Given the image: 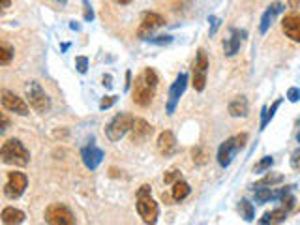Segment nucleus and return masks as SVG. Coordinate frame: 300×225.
<instances>
[{
  "label": "nucleus",
  "instance_id": "9",
  "mask_svg": "<svg viewBox=\"0 0 300 225\" xmlns=\"http://www.w3.org/2000/svg\"><path fill=\"white\" fill-rule=\"evenodd\" d=\"M188 86V73H180L177 81L171 84V88H169V99H167V115H173L175 109H177V103H179L180 96L184 94Z\"/></svg>",
  "mask_w": 300,
  "mask_h": 225
},
{
  "label": "nucleus",
  "instance_id": "21",
  "mask_svg": "<svg viewBox=\"0 0 300 225\" xmlns=\"http://www.w3.org/2000/svg\"><path fill=\"white\" fill-rule=\"evenodd\" d=\"M190 191H192L190 184L184 182L182 178H180L179 182L173 184V199H175V201H182V199H186V197L190 195Z\"/></svg>",
  "mask_w": 300,
  "mask_h": 225
},
{
  "label": "nucleus",
  "instance_id": "13",
  "mask_svg": "<svg viewBox=\"0 0 300 225\" xmlns=\"http://www.w3.org/2000/svg\"><path fill=\"white\" fill-rule=\"evenodd\" d=\"M81 158H83V163L86 165V169L94 171L101 163V160H103V152L98 147L88 145V147H85L81 150Z\"/></svg>",
  "mask_w": 300,
  "mask_h": 225
},
{
  "label": "nucleus",
  "instance_id": "2",
  "mask_svg": "<svg viewBox=\"0 0 300 225\" xmlns=\"http://www.w3.org/2000/svg\"><path fill=\"white\" fill-rule=\"evenodd\" d=\"M137 212L143 218L144 223H156L158 219V204L150 197V186L143 184L137 191Z\"/></svg>",
  "mask_w": 300,
  "mask_h": 225
},
{
  "label": "nucleus",
  "instance_id": "25",
  "mask_svg": "<svg viewBox=\"0 0 300 225\" xmlns=\"http://www.w3.org/2000/svg\"><path fill=\"white\" fill-rule=\"evenodd\" d=\"M192 156H193V162L197 165H205L208 162V152L203 147H195L192 148Z\"/></svg>",
  "mask_w": 300,
  "mask_h": 225
},
{
  "label": "nucleus",
  "instance_id": "36",
  "mask_svg": "<svg viewBox=\"0 0 300 225\" xmlns=\"http://www.w3.org/2000/svg\"><path fill=\"white\" fill-rule=\"evenodd\" d=\"M287 99H289V101H298L300 99V90L298 88H289V90H287Z\"/></svg>",
  "mask_w": 300,
  "mask_h": 225
},
{
  "label": "nucleus",
  "instance_id": "10",
  "mask_svg": "<svg viewBox=\"0 0 300 225\" xmlns=\"http://www.w3.org/2000/svg\"><path fill=\"white\" fill-rule=\"evenodd\" d=\"M0 96H2V105H4V109L17 113V115H21V117H27V115H29V105L23 101V98L15 96L14 92L4 88V90L0 92Z\"/></svg>",
  "mask_w": 300,
  "mask_h": 225
},
{
  "label": "nucleus",
  "instance_id": "37",
  "mask_svg": "<svg viewBox=\"0 0 300 225\" xmlns=\"http://www.w3.org/2000/svg\"><path fill=\"white\" fill-rule=\"evenodd\" d=\"M281 201H283V208H287V210H291L294 206V197H291L289 193L285 197H281Z\"/></svg>",
  "mask_w": 300,
  "mask_h": 225
},
{
  "label": "nucleus",
  "instance_id": "35",
  "mask_svg": "<svg viewBox=\"0 0 300 225\" xmlns=\"http://www.w3.org/2000/svg\"><path fill=\"white\" fill-rule=\"evenodd\" d=\"M291 167L300 171V148L298 150H294L293 156H291Z\"/></svg>",
  "mask_w": 300,
  "mask_h": 225
},
{
  "label": "nucleus",
  "instance_id": "26",
  "mask_svg": "<svg viewBox=\"0 0 300 225\" xmlns=\"http://www.w3.org/2000/svg\"><path fill=\"white\" fill-rule=\"evenodd\" d=\"M12 58H14V49H12L8 43H2V45H0V64H2V66H8V64L12 62Z\"/></svg>",
  "mask_w": 300,
  "mask_h": 225
},
{
  "label": "nucleus",
  "instance_id": "41",
  "mask_svg": "<svg viewBox=\"0 0 300 225\" xmlns=\"http://www.w3.org/2000/svg\"><path fill=\"white\" fill-rule=\"evenodd\" d=\"M289 8H298L300 6V0H287Z\"/></svg>",
  "mask_w": 300,
  "mask_h": 225
},
{
  "label": "nucleus",
  "instance_id": "46",
  "mask_svg": "<svg viewBox=\"0 0 300 225\" xmlns=\"http://www.w3.org/2000/svg\"><path fill=\"white\" fill-rule=\"evenodd\" d=\"M57 2H60V4H66V0H57Z\"/></svg>",
  "mask_w": 300,
  "mask_h": 225
},
{
  "label": "nucleus",
  "instance_id": "32",
  "mask_svg": "<svg viewBox=\"0 0 300 225\" xmlns=\"http://www.w3.org/2000/svg\"><path fill=\"white\" fill-rule=\"evenodd\" d=\"M116 96H105V98L100 101V109L101 111H105V109H109V107H113L114 103H116Z\"/></svg>",
  "mask_w": 300,
  "mask_h": 225
},
{
  "label": "nucleus",
  "instance_id": "7",
  "mask_svg": "<svg viewBox=\"0 0 300 225\" xmlns=\"http://www.w3.org/2000/svg\"><path fill=\"white\" fill-rule=\"evenodd\" d=\"M45 221L53 225H73L75 218L70 212V208L64 206V204H51L45 210Z\"/></svg>",
  "mask_w": 300,
  "mask_h": 225
},
{
  "label": "nucleus",
  "instance_id": "5",
  "mask_svg": "<svg viewBox=\"0 0 300 225\" xmlns=\"http://www.w3.org/2000/svg\"><path fill=\"white\" fill-rule=\"evenodd\" d=\"M154 92L156 86L150 84L144 77V73H141L139 77H135V84H133V101L141 107H148L154 99Z\"/></svg>",
  "mask_w": 300,
  "mask_h": 225
},
{
  "label": "nucleus",
  "instance_id": "40",
  "mask_svg": "<svg viewBox=\"0 0 300 225\" xmlns=\"http://www.w3.org/2000/svg\"><path fill=\"white\" fill-rule=\"evenodd\" d=\"M259 223H270V214H268V212H266V214H264V216H263V218H261V219H259Z\"/></svg>",
  "mask_w": 300,
  "mask_h": 225
},
{
  "label": "nucleus",
  "instance_id": "28",
  "mask_svg": "<svg viewBox=\"0 0 300 225\" xmlns=\"http://www.w3.org/2000/svg\"><path fill=\"white\" fill-rule=\"evenodd\" d=\"M180 178H182V173H180L179 169H171V171H167V173L164 175V182L175 184V182H179Z\"/></svg>",
  "mask_w": 300,
  "mask_h": 225
},
{
  "label": "nucleus",
  "instance_id": "33",
  "mask_svg": "<svg viewBox=\"0 0 300 225\" xmlns=\"http://www.w3.org/2000/svg\"><path fill=\"white\" fill-rule=\"evenodd\" d=\"M208 23H210V36H214L216 30H218L220 25H222V19H218V17H214V15H210V17H208Z\"/></svg>",
  "mask_w": 300,
  "mask_h": 225
},
{
  "label": "nucleus",
  "instance_id": "34",
  "mask_svg": "<svg viewBox=\"0 0 300 225\" xmlns=\"http://www.w3.org/2000/svg\"><path fill=\"white\" fill-rule=\"evenodd\" d=\"M83 8H85V21H92L94 19V12H92V8H90V4H88V0H83Z\"/></svg>",
  "mask_w": 300,
  "mask_h": 225
},
{
  "label": "nucleus",
  "instance_id": "29",
  "mask_svg": "<svg viewBox=\"0 0 300 225\" xmlns=\"http://www.w3.org/2000/svg\"><path fill=\"white\" fill-rule=\"evenodd\" d=\"M272 163H274V160H272L270 156H266V158H263L259 163H255L253 173H263V171H268V169L272 167Z\"/></svg>",
  "mask_w": 300,
  "mask_h": 225
},
{
  "label": "nucleus",
  "instance_id": "31",
  "mask_svg": "<svg viewBox=\"0 0 300 225\" xmlns=\"http://www.w3.org/2000/svg\"><path fill=\"white\" fill-rule=\"evenodd\" d=\"M150 43H154V45H169L173 42L171 36H156V38H148Z\"/></svg>",
  "mask_w": 300,
  "mask_h": 225
},
{
  "label": "nucleus",
  "instance_id": "38",
  "mask_svg": "<svg viewBox=\"0 0 300 225\" xmlns=\"http://www.w3.org/2000/svg\"><path fill=\"white\" fill-rule=\"evenodd\" d=\"M235 139H236V147H238V150H240V148L246 147V141H248V134H240V135H236Z\"/></svg>",
  "mask_w": 300,
  "mask_h": 225
},
{
  "label": "nucleus",
  "instance_id": "30",
  "mask_svg": "<svg viewBox=\"0 0 300 225\" xmlns=\"http://www.w3.org/2000/svg\"><path fill=\"white\" fill-rule=\"evenodd\" d=\"M75 68H77L79 73H86V70H88V58L86 56H77L75 58Z\"/></svg>",
  "mask_w": 300,
  "mask_h": 225
},
{
  "label": "nucleus",
  "instance_id": "47",
  "mask_svg": "<svg viewBox=\"0 0 300 225\" xmlns=\"http://www.w3.org/2000/svg\"><path fill=\"white\" fill-rule=\"evenodd\" d=\"M296 141H298V143H300V132H298V135H296Z\"/></svg>",
  "mask_w": 300,
  "mask_h": 225
},
{
  "label": "nucleus",
  "instance_id": "1",
  "mask_svg": "<svg viewBox=\"0 0 300 225\" xmlns=\"http://www.w3.org/2000/svg\"><path fill=\"white\" fill-rule=\"evenodd\" d=\"M0 158H2V162L8 163V165L25 167V165H29L30 162V152L25 148V145H23L19 139H8L6 143L2 145Z\"/></svg>",
  "mask_w": 300,
  "mask_h": 225
},
{
  "label": "nucleus",
  "instance_id": "20",
  "mask_svg": "<svg viewBox=\"0 0 300 225\" xmlns=\"http://www.w3.org/2000/svg\"><path fill=\"white\" fill-rule=\"evenodd\" d=\"M283 10V6L279 4V2H274L266 12H264V15H263V19H261V27H259V30H261V34H264L266 30H268V27H270V21L274 19V15L276 14H279Z\"/></svg>",
  "mask_w": 300,
  "mask_h": 225
},
{
  "label": "nucleus",
  "instance_id": "24",
  "mask_svg": "<svg viewBox=\"0 0 300 225\" xmlns=\"http://www.w3.org/2000/svg\"><path fill=\"white\" fill-rule=\"evenodd\" d=\"M279 103H281V99H278V101H274L270 109H266V107L263 109V120H261V130H264V128H266V124H268V122L272 120V117H274V113H276V109L279 107Z\"/></svg>",
  "mask_w": 300,
  "mask_h": 225
},
{
  "label": "nucleus",
  "instance_id": "4",
  "mask_svg": "<svg viewBox=\"0 0 300 225\" xmlns=\"http://www.w3.org/2000/svg\"><path fill=\"white\" fill-rule=\"evenodd\" d=\"M25 92H27V98H29V101H30V107H32L34 111L47 113L51 109V99H49V96L45 94V90L40 86V83H36V81L29 83L27 84V88H25Z\"/></svg>",
  "mask_w": 300,
  "mask_h": 225
},
{
  "label": "nucleus",
  "instance_id": "43",
  "mask_svg": "<svg viewBox=\"0 0 300 225\" xmlns=\"http://www.w3.org/2000/svg\"><path fill=\"white\" fill-rule=\"evenodd\" d=\"M10 2H12V0H2V10H6V8H10Z\"/></svg>",
  "mask_w": 300,
  "mask_h": 225
},
{
  "label": "nucleus",
  "instance_id": "15",
  "mask_svg": "<svg viewBox=\"0 0 300 225\" xmlns=\"http://www.w3.org/2000/svg\"><path fill=\"white\" fill-rule=\"evenodd\" d=\"M154 128L150 126L146 120L143 119H135L133 120V126H131V141L133 143H143L152 135Z\"/></svg>",
  "mask_w": 300,
  "mask_h": 225
},
{
  "label": "nucleus",
  "instance_id": "14",
  "mask_svg": "<svg viewBox=\"0 0 300 225\" xmlns=\"http://www.w3.org/2000/svg\"><path fill=\"white\" fill-rule=\"evenodd\" d=\"M235 152H238V147H236V139L235 137H229L225 143H223L220 150H218V163L222 167H227L229 163L233 162V156Z\"/></svg>",
  "mask_w": 300,
  "mask_h": 225
},
{
  "label": "nucleus",
  "instance_id": "22",
  "mask_svg": "<svg viewBox=\"0 0 300 225\" xmlns=\"http://www.w3.org/2000/svg\"><path fill=\"white\" fill-rule=\"evenodd\" d=\"M279 182H283V175H279V173H268V175H264L253 188H272L274 184H279Z\"/></svg>",
  "mask_w": 300,
  "mask_h": 225
},
{
  "label": "nucleus",
  "instance_id": "16",
  "mask_svg": "<svg viewBox=\"0 0 300 225\" xmlns=\"http://www.w3.org/2000/svg\"><path fill=\"white\" fill-rule=\"evenodd\" d=\"M246 36H248V32H246V30L233 28V30H231V38L223 42L225 55H227V56H235L236 53H238V49H240V43H242V40L246 38Z\"/></svg>",
  "mask_w": 300,
  "mask_h": 225
},
{
  "label": "nucleus",
  "instance_id": "8",
  "mask_svg": "<svg viewBox=\"0 0 300 225\" xmlns=\"http://www.w3.org/2000/svg\"><path fill=\"white\" fill-rule=\"evenodd\" d=\"M27 188V176L23 173H8V182L4 186V195L8 199H19L23 195V191Z\"/></svg>",
  "mask_w": 300,
  "mask_h": 225
},
{
  "label": "nucleus",
  "instance_id": "17",
  "mask_svg": "<svg viewBox=\"0 0 300 225\" xmlns=\"http://www.w3.org/2000/svg\"><path fill=\"white\" fill-rule=\"evenodd\" d=\"M158 150L164 156H171L177 150V139H175L173 132L165 130V132L160 134V137H158Z\"/></svg>",
  "mask_w": 300,
  "mask_h": 225
},
{
  "label": "nucleus",
  "instance_id": "45",
  "mask_svg": "<svg viewBox=\"0 0 300 225\" xmlns=\"http://www.w3.org/2000/svg\"><path fill=\"white\" fill-rule=\"evenodd\" d=\"M116 2H120V4H129L131 0H116Z\"/></svg>",
  "mask_w": 300,
  "mask_h": 225
},
{
  "label": "nucleus",
  "instance_id": "12",
  "mask_svg": "<svg viewBox=\"0 0 300 225\" xmlns=\"http://www.w3.org/2000/svg\"><path fill=\"white\" fill-rule=\"evenodd\" d=\"M281 30L283 34L293 40V42H300V14H289L283 17L281 21Z\"/></svg>",
  "mask_w": 300,
  "mask_h": 225
},
{
  "label": "nucleus",
  "instance_id": "42",
  "mask_svg": "<svg viewBox=\"0 0 300 225\" xmlns=\"http://www.w3.org/2000/svg\"><path fill=\"white\" fill-rule=\"evenodd\" d=\"M129 83H131V73L126 71V88H129Z\"/></svg>",
  "mask_w": 300,
  "mask_h": 225
},
{
  "label": "nucleus",
  "instance_id": "18",
  "mask_svg": "<svg viewBox=\"0 0 300 225\" xmlns=\"http://www.w3.org/2000/svg\"><path fill=\"white\" fill-rule=\"evenodd\" d=\"M229 115L235 117V119L248 115V101H246L244 96H238V98H235L229 103Z\"/></svg>",
  "mask_w": 300,
  "mask_h": 225
},
{
  "label": "nucleus",
  "instance_id": "44",
  "mask_svg": "<svg viewBox=\"0 0 300 225\" xmlns=\"http://www.w3.org/2000/svg\"><path fill=\"white\" fill-rule=\"evenodd\" d=\"M8 128V119L6 117H2V130H6Z\"/></svg>",
  "mask_w": 300,
  "mask_h": 225
},
{
  "label": "nucleus",
  "instance_id": "27",
  "mask_svg": "<svg viewBox=\"0 0 300 225\" xmlns=\"http://www.w3.org/2000/svg\"><path fill=\"white\" fill-rule=\"evenodd\" d=\"M268 214H270V223H281V221H285L289 210L281 206V208H276V210L268 212Z\"/></svg>",
  "mask_w": 300,
  "mask_h": 225
},
{
  "label": "nucleus",
  "instance_id": "6",
  "mask_svg": "<svg viewBox=\"0 0 300 225\" xmlns=\"http://www.w3.org/2000/svg\"><path fill=\"white\" fill-rule=\"evenodd\" d=\"M207 71H208V56L205 53V49L197 51V58L193 62V88L197 92L205 90V84H207Z\"/></svg>",
  "mask_w": 300,
  "mask_h": 225
},
{
  "label": "nucleus",
  "instance_id": "19",
  "mask_svg": "<svg viewBox=\"0 0 300 225\" xmlns=\"http://www.w3.org/2000/svg\"><path fill=\"white\" fill-rule=\"evenodd\" d=\"M2 223H23L25 221V212L23 210H17V208H14V206H8V208H4L2 210Z\"/></svg>",
  "mask_w": 300,
  "mask_h": 225
},
{
  "label": "nucleus",
  "instance_id": "11",
  "mask_svg": "<svg viewBox=\"0 0 300 225\" xmlns=\"http://www.w3.org/2000/svg\"><path fill=\"white\" fill-rule=\"evenodd\" d=\"M162 25H165V19L162 17V15L158 14H152V12H146V14L143 15V21H141V27H139V38H143V40H148L150 34L156 30V28H160Z\"/></svg>",
  "mask_w": 300,
  "mask_h": 225
},
{
  "label": "nucleus",
  "instance_id": "23",
  "mask_svg": "<svg viewBox=\"0 0 300 225\" xmlns=\"http://www.w3.org/2000/svg\"><path fill=\"white\" fill-rule=\"evenodd\" d=\"M238 210H240V216H242L246 221H251L253 216H255V208H253V204H251L250 201H246V199H242V201L238 203Z\"/></svg>",
  "mask_w": 300,
  "mask_h": 225
},
{
  "label": "nucleus",
  "instance_id": "3",
  "mask_svg": "<svg viewBox=\"0 0 300 225\" xmlns=\"http://www.w3.org/2000/svg\"><path fill=\"white\" fill-rule=\"evenodd\" d=\"M133 117L129 115V113H118L116 117H114L111 122L107 124L105 128V134H107V139L116 143V141H120L124 135L128 134L131 126H133Z\"/></svg>",
  "mask_w": 300,
  "mask_h": 225
},
{
  "label": "nucleus",
  "instance_id": "39",
  "mask_svg": "<svg viewBox=\"0 0 300 225\" xmlns=\"http://www.w3.org/2000/svg\"><path fill=\"white\" fill-rule=\"evenodd\" d=\"M113 79H111V75H103V86H107V88H111L113 86V83H111Z\"/></svg>",
  "mask_w": 300,
  "mask_h": 225
}]
</instances>
